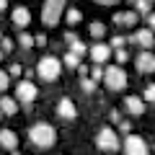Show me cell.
Returning a JSON list of instances; mask_svg holds the SVG:
<instances>
[{
	"instance_id": "8992f818",
	"label": "cell",
	"mask_w": 155,
	"mask_h": 155,
	"mask_svg": "<svg viewBox=\"0 0 155 155\" xmlns=\"http://www.w3.org/2000/svg\"><path fill=\"white\" fill-rule=\"evenodd\" d=\"M36 96H39V88L31 80H21V83L16 85V101L18 104H34Z\"/></svg>"
},
{
	"instance_id": "30bf717a",
	"label": "cell",
	"mask_w": 155,
	"mask_h": 155,
	"mask_svg": "<svg viewBox=\"0 0 155 155\" xmlns=\"http://www.w3.org/2000/svg\"><path fill=\"white\" fill-rule=\"evenodd\" d=\"M134 65H137V70L140 72H155V54L153 52H140L137 54V60H134Z\"/></svg>"
},
{
	"instance_id": "6da1fadb",
	"label": "cell",
	"mask_w": 155,
	"mask_h": 155,
	"mask_svg": "<svg viewBox=\"0 0 155 155\" xmlns=\"http://www.w3.org/2000/svg\"><path fill=\"white\" fill-rule=\"evenodd\" d=\"M28 142L34 147H41V150L52 147L57 142V129L52 124H47V122H36L34 127H28Z\"/></svg>"
},
{
	"instance_id": "e575fe53",
	"label": "cell",
	"mask_w": 155,
	"mask_h": 155,
	"mask_svg": "<svg viewBox=\"0 0 155 155\" xmlns=\"http://www.w3.org/2000/svg\"><path fill=\"white\" fill-rule=\"evenodd\" d=\"M147 26H150V31L155 28V13H147Z\"/></svg>"
},
{
	"instance_id": "484cf974",
	"label": "cell",
	"mask_w": 155,
	"mask_h": 155,
	"mask_svg": "<svg viewBox=\"0 0 155 155\" xmlns=\"http://www.w3.org/2000/svg\"><path fill=\"white\" fill-rule=\"evenodd\" d=\"M124 41H127V39L124 36H111V49H124Z\"/></svg>"
},
{
	"instance_id": "44dd1931",
	"label": "cell",
	"mask_w": 155,
	"mask_h": 155,
	"mask_svg": "<svg viewBox=\"0 0 155 155\" xmlns=\"http://www.w3.org/2000/svg\"><path fill=\"white\" fill-rule=\"evenodd\" d=\"M134 13H137V16H147L150 13V3L147 0H134Z\"/></svg>"
},
{
	"instance_id": "4316f807",
	"label": "cell",
	"mask_w": 155,
	"mask_h": 155,
	"mask_svg": "<svg viewBox=\"0 0 155 155\" xmlns=\"http://www.w3.org/2000/svg\"><path fill=\"white\" fill-rule=\"evenodd\" d=\"M0 52H13V39H8V36L0 39Z\"/></svg>"
},
{
	"instance_id": "7c38bea8",
	"label": "cell",
	"mask_w": 155,
	"mask_h": 155,
	"mask_svg": "<svg viewBox=\"0 0 155 155\" xmlns=\"http://www.w3.org/2000/svg\"><path fill=\"white\" fill-rule=\"evenodd\" d=\"M65 41L70 44V49H67V52H72V54H78V57L88 54V47H85L83 41H80V39L75 36V31H67V34H65Z\"/></svg>"
},
{
	"instance_id": "ba28073f",
	"label": "cell",
	"mask_w": 155,
	"mask_h": 155,
	"mask_svg": "<svg viewBox=\"0 0 155 155\" xmlns=\"http://www.w3.org/2000/svg\"><path fill=\"white\" fill-rule=\"evenodd\" d=\"M129 41H134V44H140L142 49H150V47L155 44V34L150 31V28H137V31L129 36Z\"/></svg>"
},
{
	"instance_id": "83f0119b",
	"label": "cell",
	"mask_w": 155,
	"mask_h": 155,
	"mask_svg": "<svg viewBox=\"0 0 155 155\" xmlns=\"http://www.w3.org/2000/svg\"><path fill=\"white\" fill-rule=\"evenodd\" d=\"M142 101H150V104H155V85H147V88H145Z\"/></svg>"
},
{
	"instance_id": "ac0fdd59",
	"label": "cell",
	"mask_w": 155,
	"mask_h": 155,
	"mask_svg": "<svg viewBox=\"0 0 155 155\" xmlns=\"http://www.w3.org/2000/svg\"><path fill=\"white\" fill-rule=\"evenodd\" d=\"M62 62H65L70 70H78V67H80V57L72 54V52H65V60H62Z\"/></svg>"
},
{
	"instance_id": "5b68a950",
	"label": "cell",
	"mask_w": 155,
	"mask_h": 155,
	"mask_svg": "<svg viewBox=\"0 0 155 155\" xmlns=\"http://www.w3.org/2000/svg\"><path fill=\"white\" fill-rule=\"evenodd\" d=\"M96 147L106 150V153H116V150H119V137H116V132L111 127L98 129V134H96Z\"/></svg>"
},
{
	"instance_id": "8fae6325",
	"label": "cell",
	"mask_w": 155,
	"mask_h": 155,
	"mask_svg": "<svg viewBox=\"0 0 155 155\" xmlns=\"http://www.w3.org/2000/svg\"><path fill=\"white\" fill-rule=\"evenodd\" d=\"M11 21L16 23L18 28H26L28 23H31V13H28V8L26 5H16L11 11Z\"/></svg>"
},
{
	"instance_id": "7402d4cb",
	"label": "cell",
	"mask_w": 155,
	"mask_h": 155,
	"mask_svg": "<svg viewBox=\"0 0 155 155\" xmlns=\"http://www.w3.org/2000/svg\"><path fill=\"white\" fill-rule=\"evenodd\" d=\"M137 13L134 11H127V13H122V26H134V23H137Z\"/></svg>"
},
{
	"instance_id": "cb8c5ba5",
	"label": "cell",
	"mask_w": 155,
	"mask_h": 155,
	"mask_svg": "<svg viewBox=\"0 0 155 155\" xmlns=\"http://www.w3.org/2000/svg\"><path fill=\"white\" fill-rule=\"evenodd\" d=\"M80 88H83L85 93H96V80H91V78H80Z\"/></svg>"
},
{
	"instance_id": "7a4b0ae2",
	"label": "cell",
	"mask_w": 155,
	"mask_h": 155,
	"mask_svg": "<svg viewBox=\"0 0 155 155\" xmlns=\"http://www.w3.org/2000/svg\"><path fill=\"white\" fill-rule=\"evenodd\" d=\"M65 3L67 0H44V5H41V23L44 26H57L60 18L65 16Z\"/></svg>"
},
{
	"instance_id": "9a60e30c",
	"label": "cell",
	"mask_w": 155,
	"mask_h": 155,
	"mask_svg": "<svg viewBox=\"0 0 155 155\" xmlns=\"http://www.w3.org/2000/svg\"><path fill=\"white\" fill-rule=\"evenodd\" d=\"M57 114H60L62 119H75L78 116V106L72 104L70 98H62L60 104H57Z\"/></svg>"
},
{
	"instance_id": "d6a6232c",
	"label": "cell",
	"mask_w": 155,
	"mask_h": 155,
	"mask_svg": "<svg viewBox=\"0 0 155 155\" xmlns=\"http://www.w3.org/2000/svg\"><path fill=\"white\" fill-rule=\"evenodd\" d=\"M129 129H132V124H129V122H119V132H124V134H127Z\"/></svg>"
},
{
	"instance_id": "f1b7e54d",
	"label": "cell",
	"mask_w": 155,
	"mask_h": 155,
	"mask_svg": "<svg viewBox=\"0 0 155 155\" xmlns=\"http://www.w3.org/2000/svg\"><path fill=\"white\" fill-rule=\"evenodd\" d=\"M114 54H116V60H119V62H127V60H129V52H127V49H116Z\"/></svg>"
},
{
	"instance_id": "f546056e",
	"label": "cell",
	"mask_w": 155,
	"mask_h": 155,
	"mask_svg": "<svg viewBox=\"0 0 155 155\" xmlns=\"http://www.w3.org/2000/svg\"><path fill=\"white\" fill-rule=\"evenodd\" d=\"M21 65H11V70H8V75H11V78H18V75H21Z\"/></svg>"
},
{
	"instance_id": "52a82bcc",
	"label": "cell",
	"mask_w": 155,
	"mask_h": 155,
	"mask_svg": "<svg viewBox=\"0 0 155 155\" xmlns=\"http://www.w3.org/2000/svg\"><path fill=\"white\" fill-rule=\"evenodd\" d=\"M122 147H124V155H147V142L137 134H127Z\"/></svg>"
},
{
	"instance_id": "9c48e42d",
	"label": "cell",
	"mask_w": 155,
	"mask_h": 155,
	"mask_svg": "<svg viewBox=\"0 0 155 155\" xmlns=\"http://www.w3.org/2000/svg\"><path fill=\"white\" fill-rule=\"evenodd\" d=\"M88 54H91V60H93V65H104V62L111 57V47L98 41V44H93V47L88 49Z\"/></svg>"
},
{
	"instance_id": "d6986e66",
	"label": "cell",
	"mask_w": 155,
	"mask_h": 155,
	"mask_svg": "<svg viewBox=\"0 0 155 155\" xmlns=\"http://www.w3.org/2000/svg\"><path fill=\"white\" fill-rule=\"evenodd\" d=\"M18 44H21L23 49H31V47H34V36L28 31H21V34H18Z\"/></svg>"
},
{
	"instance_id": "ffe728a7",
	"label": "cell",
	"mask_w": 155,
	"mask_h": 155,
	"mask_svg": "<svg viewBox=\"0 0 155 155\" xmlns=\"http://www.w3.org/2000/svg\"><path fill=\"white\" fill-rule=\"evenodd\" d=\"M88 31H91V36H93V39H101V36L106 34V26H104L101 21H96V23H91V28H88Z\"/></svg>"
},
{
	"instance_id": "f35d334b",
	"label": "cell",
	"mask_w": 155,
	"mask_h": 155,
	"mask_svg": "<svg viewBox=\"0 0 155 155\" xmlns=\"http://www.w3.org/2000/svg\"><path fill=\"white\" fill-rule=\"evenodd\" d=\"M0 60H3V52H0Z\"/></svg>"
},
{
	"instance_id": "e0dca14e",
	"label": "cell",
	"mask_w": 155,
	"mask_h": 155,
	"mask_svg": "<svg viewBox=\"0 0 155 155\" xmlns=\"http://www.w3.org/2000/svg\"><path fill=\"white\" fill-rule=\"evenodd\" d=\"M65 21L70 23V26H75V23L83 21V13L78 11V8H65Z\"/></svg>"
},
{
	"instance_id": "d590c367",
	"label": "cell",
	"mask_w": 155,
	"mask_h": 155,
	"mask_svg": "<svg viewBox=\"0 0 155 155\" xmlns=\"http://www.w3.org/2000/svg\"><path fill=\"white\" fill-rule=\"evenodd\" d=\"M93 3H98V5H114V3H119V0H93Z\"/></svg>"
},
{
	"instance_id": "4dcf8cb0",
	"label": "cell",
	"mask_w": 155,
	"mask_h": 155,
	"mask_svg": "<svg viewBox=\"0 0 155 155\" xmlns=\"http://www.w3.org/2000/svg\"><path fill=\"white\" fill-rule=\"evenodd\" d=\"M109 119H111L114 124H119V122H122V116H119V111H116V109H111V111H109Z\"/></svg>"
},
{
	"instance_id": "2e32d148",
	"label": "cell",
	"mask_w": 155,
	"mask_h": 155,
	"mask_svg": "<svg viewBox=\"0 0 155 155\" xmlns=\"http://www.w3.org/2000/svg\"><path fill=\"white\" fill-rule=\"evenodd\" d=\"M0 111H3V116H16L18 114V101L11 98V96H3L0 98Z\"/></svg>"
},
{
	"instance_id": "5bb4252c",
	"label": "cell",
	"mask_w": 155,
	"mask_h": 155,
	"mask_svg": "<svg viewBox=\"0 0 155 155\" xmlns=\"http://www.w3.org/2000/svg\"><path fill=\"white\" fill-rule=\"evenodd\" d=\"M124 106H127V111L132 116H142L145 114V101L140 98V96H127V98H124Z\"/></svg>"
},
{
	"instance_id": "277c9868",
	"label": "cell",
	"mask_w": 155,
	"mask_h": 155,
	"mask_svg": "<svg viewBox=\"0 0 155 155\" xmlns=\"http://www.w3.org/2000/svg\"><path fill=\"white\" fill-rule=\"evenodd\" d=\"M104 85L109 91H124L127 88V72L122 70L119 65H109V67H104Z\"/></svg>"
},
{
	"instance_id": "74e56055",
	"label": "cell",
	"mask_w": 155,
	"mask_h": 155,
	"mask_svg": "<svg viewBox=\"0 0 155 155\" xmlns=\"http://www.w3.org/2000/svg\"><path fill=\"white\" fill-rule=\"evenodd\" d=\"M0 119H3V111H0Z\"/></svg>"
},
{
	"instance_id": "603a6c76",
	"label": "cell",
	"mask_w": 155,
	"mask_h": 155,
	"mask_svg": "<svg viewBox=\"0 0 155 155\" xmlns=\"http://www.w3.org/2000/svg\"><path fill=\"white\" fill-rule=\"evenodd\" d=\"M88 78H91V80H96V83L104 80V67H101V65H93V67L88 70Z\"/></svg>"
},
{
	"instance_id": "4fadbf2b",
	"label": "cell",
	"mask_w": 155,
	"mask_h": 155,
	"mask_svg": "<svg viewBox=\"0 0 155 155\" xmlns=\"http://www.w3.org/2000/svg\"><path fill=\"white\" fill-rule=\"evenodd\" d=\"M0 147L5 150H18V134L13 132V129H0Z\"/></svg>"
},
{
	"instance_id": "ab89813d",
	"label": "cell",
	"mask_w": 155,
	"mask_h": 155,
	"mask_svg": "<svg viewBox=\"0 0 155 155\" xmlns=\"http://www.w3.org/2000/svg\"><path fill=\"white\" fill-rule=\"evenodd\" d=\"M147 3H153V0H147Z\"/></svg>"
},
{
	"instance_id": "3957f363",
	"label": "cell",
	"mask_w": 155,
	"mask_h": 155,
	"mask_svg": "<svg viewBox=\"0 0 155 155\" xmlns=\"http://www.w3.org/2000/svg\"><path fill=\"white\" fill-rule=\"evenodd\" d=\"M36 72H39V78H41V80H47V83H54L57 78H60V72H62V62L57 60V57L47 54V57H41V60H39Z\"/></svg>"
},
{
	"instance_id": "1f68e13d",
	"label": "cell",
	"mask_w": 155,
	"mask_h": 155,
	"mask_svg": "<svg viewBox=\"0 0 155 155\" xmlns=\"http://www.w3.org/2000/svg\"><path fill=\"white\" fill-rule=\"evenodd\" d=\"M34 44H36V47H44V44H47V36H44V34L34 36Z\"/></svg>"
},
{
	"instance_id": "836d02e7",
	"label": "cell",
	"mask_w": 155,
	"mask_h": 155,
	"mask_svg": "<svg viewBox=\"0 0 155 155\" xmlns=\"http://www.w3.org/2000/svg\"><path fill=\"white\" fill-rule=\"evenodd\" d=\"M78 75H80V78H88V67H85L83 62H80V67H78Z\"/></svg>"
},
{
	"instance_id": "8d00e7d4",
	"label": "cell",
	"mask_w": 155,
	"mask_h": 155,
	"mask_svg": "<svg viewBox=\"0 0 155 155\" xmlns=\"http://www.w3.org/2000/svg\"><path fill=\"white\" fill-rule=\"evenodd\" d=\"M8 8V0H0V11H5Z\"/></svg>"
},
{
	"instance_id": "d4e9b609",
	"label": "cell",
	"mask_w": 155,
	"mask_h": 155,
	"mask_svg": "<svg viewBox=\"0 0 155 155\" xmlns=\"http://www.w3.org/2000/svg\"><path fill=\"white\" fill-rule=\"evenodd\" d=\"M8 85H11V75L8 70H0V91H8Z\"/></svg>"
}]
</instances>
